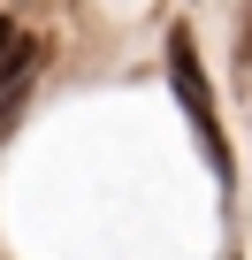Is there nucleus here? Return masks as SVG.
<instances>
[{"label": "nucleus", "instance_id": "nucleus-1", "mask_svg": "<svg viewBox=\"0 0 252 260\" xmlns=\"http://www.w3.org/2000/svg\"><path fill=\"white\" fill-rule=\"evenodd\" d=\"M168 84H176V100H184V115H191V130H199L206 169L229 184V138H222V115H214V92H206V69H199L191 31H168Z\"/></svg>", "mask_w": 252, "mask_h": 260}, {"label": "nucleus", "instance_id": "nucleus-2", "mask_svg": "<svg viewBox=\"0 0 252 260\" xmlns=\"http://www.w3.org/2000/svg\"><path fill=\"white\" fill-rule=\"evenodd\" d=\"M39 54H46V46H39L16 16H0V92H23L31 69H39Z\"/></svg>", "mask_w": 252, "mask_h": 260}, {"label": "nucleus", "instance_id": "nucleus-3", "mask_svg": "<svg viewBox=\"0 0 252 260\" xmlns=\"http://www.w3.org/2000/svg\"><path fill=\"white\" fill-rule=\"evenodd\" d=\"M237 61H252V31H244V39H237Z\"/></svg>", "mask_w": 252, "mask_h": 260}]
</instances>
